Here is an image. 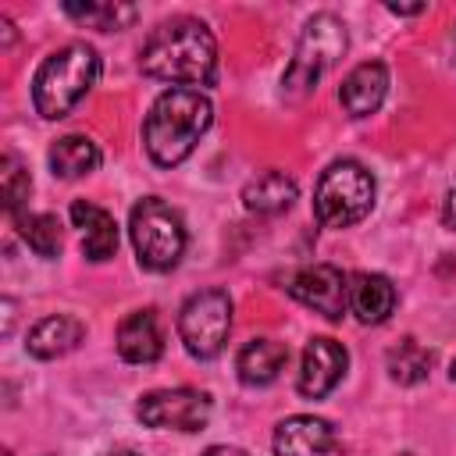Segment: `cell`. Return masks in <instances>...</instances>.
Here are the masks:
<instances>
[{"label":"cell","instance_id":"7402d4cb","mask_svg":"<svg viewBox=\"0 0 456 456\" xmlns=\"http://www.w3.org/2000/svg\"><path fill=\"white\" fill-rule=\"evenodd\" d=\"M64 14H71L75 21H86L93 28H125L139 18V7L135 4H64Z\"/></svg>","mask_w":456,"mask_h":456},{"label":"cell","instance_id":"44dd1931","mask_svg":"<svg viewBox=\"0 0 456 456\" xmlns=\"http://www.w3.org/2000/svg\"><path fill=\"white\" fill-rule=\"evenodd\" d=\"M18 235L28 242V249L36 256L53 260L61 253V224L53 214H18Z\"/></svg>","mask_w":456,"mask_h":456},{"label":"cell","instance_id":"d6986e66","mask_svg":"<svg viewBox=\"0 0 456 456\" xmlns=\"http://www.w3.org/2000/svg\"><path fill=\"white\" fill-rule=\"evenodd\" d=\"M100 167V146L86 135H64L50 146V171L57 178H82Z\"/></svg>","mask_w":456,"mask_h":456},{"label":"cell","instance_id":"ffe728a7","mask_svg":"<svg viewBox=\"0 0 456 456\" xmlns=\"http://www.w3.org/2000/svg\"><path fill=\"white\" fill-rule=\"evenodd\" d=\"M388 374L399 385H420L431 374V353L417 338H403L388 349Z\"/></svg>","mask_w":456,"mask_h":456},{"label":"cell","instance_id":"52a82bcc","mask_svg":"<svg viewBox=\"0 0 456 456\" xmlns=\"http://www.w3.org/2000/svg\"><path fill=\"white\" fill-rule=\"evenodd\" d=\"M232 331V296L224 289L192 292L178 310V335L192 360H214Z\"/></svg>","mask_w":456,"mask_h":456},{"label":"cell","instance_id":"3957f363","mask_svg":"<svg viewBox=\"0 0 456 456\" xmlns=\"http://www.w3.org/2000/svg\"><path fill=\"white\" fill-rule=\"evenodd\" d=\"M100 82V57L89 43H68L53 50L36 78H32V103L46 121L71 114V107Z\"/></svg>","mask_w":456,"mask_h":456},{"label":"cell","instance_id":"7a4b0ae2","mask_svg":"<svg viewBox=\"0 0 456 456\" xmlns=\"http://www.w3.org/2000/svg\"><path fill=\"white\" fill-rule=\"evenodd\" d=\"M210 121H214V107L200 89L171 86L153 100V107L142 121L146 153L153 157V164L175 167L196 150V142L210 128Z\"/></svg>","mask_w":456,"mask_h":456},{"label":"cell","instance_id":"8fae6325","mask_svg":"<svg viewBox=\"0 0 456 456\" xmlns=\"http://www.w3.org/2000/svg\"><path fill=\"white\" fill-rule=\"evenodd\" d=\"M274 456H346V449L324 417L296 413V417L278 424Z\"/></svg>","mask_w":456,"mask_h":456},{"label":"cell","instance_id":"83f0119b","mask_svg":"<svg viewBox=\"0 0 456 456\" xmlns=\"http://www.w3.org/2000/svg\"><path fill=\"white\" fill-rule=\"evenodd\" d=\"M449 374H452V381H456V360H452V367H449Z\"/></svg>","mask_w":456,"mask_h":456},{"label":"cell","instance_id":"30bf717a","mask_svg":"<svg viewBox=\"0 0 456 456\" xmlns=\"http://www.w3.org/2000/svg\"><path fill=\"white\" fill-rule=\"evenodd\" d=\"M346 363H349V353H346L342 342L324 338V335L310 338L306 349H303L299 381H296L299 395H306V399H324V395L342 381Z\"/></svg>","mask_w":456,"mask_h":456},{"label":"cell","instance_id":"6da1fadb","mask_svg":"<svg viewBox=\"0 0 456 456\" xmlns=\"http://www.w3.org/2000/svg\"><path fill=\"white\" fill-rule=\"evenodd\" d=\"M139 64L150 78L171 82V86H214L217 82V43L210 28L196 18H171L160 21L142 50Z\"/></svg>","mask_w":456,"mask_h":456},{"label":"cell","instance_id":"5b68a950","mask_svg":"<svg viewBox=\"0 0 456 456\" xmlns=\"http://www.w3.org/2000/svg\"><path fill=\"white\" fill-rule=\"evenodd\" d=\"M342 53H346V25L335 14H314L303 25L296 53L285 68V78H281L285 100H303L306 93H314L321 75L328 68H335V61Z\"/></svg>","mask_w":456,"mask_h":456},{"label":"cell","instance_id":"e0dca14e","mask_svg":"<svg viewBox=\"0 0 456 456\" xmlns=\"http://www.w3.org/2000/svg\"><path fill=\"white\" fill-rule=\"evenodd\" d=\"M289 363V349L274 338H249L239 356H235V370H239V381L249 385V388H264L271 385L281 367Z\"/></svg>","mask_w":456,"mask_h":456},{"label":"cell","instance_id":"9c48e42d","mask_svg":"<svg viewBox=\"0 0 456 456\" xmlns=\"http://www.w3.org/2000/svg\"><path fill=\"white\" fill-rule=\"evenodd\" d=\"M285 292L292 299H299L303 306L317 310L321 317L328 321H342L346 310H349V278L335 267V264H310V267H299L289 281H285Z\"/></svg>","mask_w":456,"mask_h":456},{"label":"cell","instance_id":"d4e9b609","mask_svg":"<svg viewBox=\"0 0 456 456\" xmlns=\"http://www.w3.org/2000/svg\"><path fill=\"white\" fill-rule=\"evenodd\" d=\"M200 456H249V452H242V449H235V445H210V449L200 452Z\"/></svg>","mask_w":456,"mask_h":456},{"label":"cell","instance_id":"4316f807","mask_svg":"<svg viewBox=\"0 0 456 456\" xmlns=\"http://www.w3.org/2000/svg\"><path fill=\"white\" fill-rule=\"evenodd\" d=\"M103 456H139V452H132V449H114V452H103Z\"/></svg>","mask_w":456,"mask_h":456},{"label":"cell","instance_id":"ba28073f","mask_svg":"<svg viewBox=\"0 0 456 456\" xmlns=\"http://www.w3.org/2000/svg\"><path fill=\"white\" fill-rule=\"evenodd\" d=\"M146 428L160 431H200L210 420V395L196 388H157L146 392L135 406Z\"/></svg>","mask_w":456,"mask_h":456},{"label":"cell","instance_id":"484cf974","mask_svg":"<svg viewBox=\"0 0 456 456\" xmlns=\"http://www.w3.org/2000/svg\"><path fill=\"white\" fill-rule=\"evenodd\" d=\"M388 11H392V14H420L424 4H410V7H403V4H388Z\"/></svg>","mask_w":456,"mask_h":456},{"label":"cell","instance_id":"9a60e30c","mask_svg":"<svg viewBox=\"0 0 456 456\" xmlns=\"http://www.w3.org/2000/svg\"><path fill=\"white\" fill-rule=\"evenodd\" d=\"M118 353L128 363H157L164 353V335L153 310H135L118 324Z\"/></svg>","mask_w":456,"mask_h":456},{"label":"cell","instance_id":"7c38bea8","mask_svg":"<svg viewBox=\"0 0 456 456\" xmlns=\"http://www.w3.org/2000/svg\"><path fill=\"white\" fill-rule=\"evenodd\" d=\"M385 93H388V68L381 61H363L342 78L338 100L349 118H370L385 103Z\"/></svg>","mask_w":456,"mask_h":456},{"label":"cell","instance_id":"cb8c5ba5","mask_svg":"<svg viewBox=\"0 0 456 456\" xmlns=\"http://www.w3.org/2000/svg\"><path fill=\"white\" fill-rule=\"evenodd\" d=\"M442 217H445V224L449 228H456V189L445 196V207H442Z\"/></svg>","mask_w":456,"mask_h":456},{"label":"cell","instance_id":"ac0fdd59","mask_svg":"<svg viewBox=\"0 0 456 456\" xmlns=\"http://www.w3.org/2000/svg\"><path fill=\"white\" fill-rule=\"evenodd\" d=\"M242 203L253 214H281L296 203V182L285 171H260L256 178L246 182Z\"/></svg>","mask_w":456,"mask_h":456},{"label":"cell","instance_id":"2e32d148","mask_svg":"<svg viewBox=\"0 0 456 456\" xmlns=\"http://www.w3.org/2000/svg\"><path fill=\"white\" fill-rule=\"evenodd\" d=\"M349 310L360 324H381L395 310V285L385 274L360 271L349 278Z\"/></svg>","mask_w":456,"mask_h":456},{"label":"cell","instance_id":"603a6c76","mask_svg":"<svg viewBox=\"0 0 456 456\" xmlns=\"http://www.w3.org/2000/svg\"><path fill=\"white\" fill-rule=\"evenodd\" d=\"M0 185H4V210L11 214V217H18V214H25L21 207H25V200H28V192H32V178H28V171L14 160V157H4V171H0Z\"/></svg>","mask_w":456,"mask_h":456},{"label":"cell","instance_id":"277c9868","mask_svg":"<svg viewBox=\"0 0 456 456\" xmlns=\"http://www.w3.org/2000/svg\"><path fill=\"white\" fill-rule=\"evenodd\" d=\"M374 207V178L360 160H335L321 171L314 189V217L324 228H349Z\"/></svg>","mask_w":456,"mask_h":456},{"label":"cell","instance_id":"8992f818","mask_svg":"<svg viewBox=\"0 0 456 456\" xmlns=\"http://www.w3.org/2000/svg\"><path fill=\"white\" fill-rule=\"evenodd\" d=\"M128 235L146 271H171L185 253V224L164 200L146 196L128 214Z\"/></svg>","mask_w":456,"mask_h":456},{"label":"cell","instance_id":"4fadbf2b","mask_svg":"<svg viewBox=\"0 0 456 456\" xmlns=\"http://www.w3.org/2000/svg\"><path fill=\"white\" fill-rule=\"evenodd\" d=\"M71 221L82 232V253L89 260H110L118 249V221L110 210L89 203V200H75L71 203Z\"/></svg>","mask_w":456,"mask_h":456},{"label":"cell","instance_id":"5bb4252c","mask_svg":"<svg viewBox=\"0 0 456 456\" xmlns=\"http://www.w3.org/2000/svg\"><path fill=\"white\" fill-rule=\"evenodd\" d=\"M82 338H86V324L78 317H71V314H50V317H43L39 324L28 328L25 349L36 360H57V356L71 353Z\"/></svg>","mask_w":456,"mask_h":456}]
</instances>
